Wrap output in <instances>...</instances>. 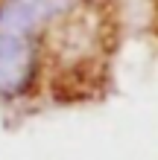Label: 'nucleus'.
Masks as SVG:
<instances>
[{"label": "nucleus", "mask_w": 158, "mask_h": 160, "mask_svg": "<svg viewBox=\"0 0 158 160\" xmlns=\"http://www.w3.org/2000/svg\"><path fill=\"white\" fill-rule=\"evenodd\" d=\"M150 41L158 47V0H146V23H144Z\"/></svg>", "instance_id": "nucleus-1"}]
</instances>
